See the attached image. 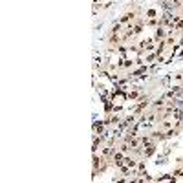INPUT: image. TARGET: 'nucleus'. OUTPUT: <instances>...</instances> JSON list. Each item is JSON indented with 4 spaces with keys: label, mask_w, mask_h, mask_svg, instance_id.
Returning a JSON list of instances; mask_svg holds the SVG:
<instances>
[{
    "label": "nucleus",
    "mask_w": 183,
    "mask_h": 183,
    "mask_svg": "<svg viewBox=\"0 0 183 183\" xmlns=\"http://www.w3.org/2000/svg\"><path fill=\"white\" fill-rule=\"evenodd\" d=\"M181 7H183V4H181Z\"/></svg>",
    "instance_id": "nucleus-2"
},
{
    "label": "nucleus",
    "mask_w": 183,
    "mask_h": 183,
    "mask_svg": "<svg viewBox=\"0 0 183 183\" xmlns=\"http://www.w3.org/2000/svg\"><path fill=\"white\" fill-rule=\"evenodd\" d=\"M165 37H167L165 29H163V27H158V29H156V33H154V38L161 42V40H165Z\"/></svg>",
    "instance_id": "nucleus-1"
}]
</instances>
